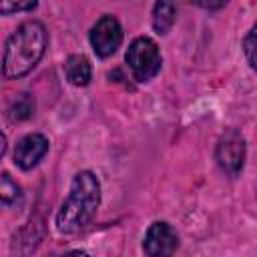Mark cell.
Masks as SVG:
<instances>
[{"mask_svg":"<svg viewBox=\"0 0 257 257\" xmlns=\"http://www.w3.org/2000/svg\"><path fill=\"white\" fill-rule=\"evenodd\" d=\"M215 157L219 167L229 177H237L245 165V139L241 137V133L235 128L223 133L217 143Z\"/></svg>","mask_w":257,"mask_h":257,"instance_id":"277c9868","label":"cell"},{"mask_svg":"<svg viewBox=\"0 0 257 257\" xmlns=\"http://www.w3.org/2000/svg\"><path fill=\"white\" fill-rule=\"evenodd\" d=\"M48 153V139L44 135H26L24 139H20L16 143L14 149V161L20 169L28 171L32 167L38 165V161Z\"/></svg>","mask_w":257,"mask_h":257,"instance_id":"52a82bcc","label":"cell"},{"mask_svg":"<svg viewBox=\"0 0 257 257\" xmlns=\"http://www.w3.org/2000/svg\"><path fill=\"white\" fill-rule=\"evenodd\" d=\"M32 112H34V98L30 94H18L8 108V118L12 122H18V120L28 118Z\"/></svg>","mask_w":257,"mask_h":257,"instance_id":"30bf717a","label":"cell"},{"mask_svg":"<svg viewBox=\"0 0 257 257\" xmlns=\"http://www.w3.org/2000/svg\"><path fill=\"white\" fill-rule=\"evenodd\" d=\"M48 44V34L42 22L26 20L22 22L6 40L4 46V76L6 78H20L30 72L38 60L42 58Z\"/></svg>","mask_w":257,"mask_h":257,"instance_id":"6da1fadb","label":"cell"},{"mask_svg":"<svg viewBox=\"0 0 257 257\" xmlns=\"http://www.w3.org/2000/svg\"><path fill=\"white\" fill-rule=\"evenodd\" d=\"M179 247V237L165 221H157L147 229L143 249L147 257H173Z\"/></svg>","mask_w":257,"mask_h":257,"instance_id":"8992f818","label":"cell"},{"mask_svg":"<svg viewBox=\"0 0 257 257\" xmlns=\"http://www.w3.org/2000/svg\"><path fill=\"white\" fill-rule=\"evenodd\" d=\"M64 74L70 84L74 86H86L92 76L90 60L84 54H70L64 62Z\"/></svg>","mask_w":257,"mask_h":257,"instance_id":"ba28073f","label":"cell"},{"mask_svg":"<svg viewBox=\"0 0 257 257\" xmlns=\"http://www.w3.org/2000/svg\"><path fill=\"white\" fill-rule=\"evenodd\" d=\"M0 197L6 207H18L22 203V191L20 187L10 179L8 173H2V185H0Z\"/></svg>","mask_w":257,"mask_h":257,"instance_id":"8fae6325","label":"cell"},{"mask_svg":"<svg viewBox=\"0 0 257 257\" xmlns=\"http://www.w3.org/2000/svg\"><path fill=\"white\" fill-rule=\"evenodd\" d=\"M124 60L128 64V68L133 70V76L139 82H147L153 76H157V72L161 70V52L159 46L153 38L149 36H141L137 40L131 42Z\"/></svg>","mask_w":257,"mask_h":257,"instance_id":"3957f363","label":"cell"},{"mask_svg":"<svg viewBox=\"0 0 257 257\" xmlns=\"http://www.w3.org/2000/svg\"><path fill=\"white\" fill-rule=\"evenodd\" d=\"M36 8V2H2L0 4V12L2 14H12V12H22V10H32Z\"/></svg>","mask_w":257,"mask_h":257,"instance_id":"4fadbf2b","label":"cell"},{"mask_svg":"<svg viewBox=\"0 0 257 257\" xmlns=\"http://www.w3.org/2000/svg\"><path fill=\"white\" fill-rule=\"evenodd\" d=\"M120 42H122L120 22L110 14H104L102 18H98L96 24L90 28V44L100 58L114 54Z\"/></svg>","mask_w":257,"mask_h":257,"instance_id":"5b68a950","label":"cell"},{"mask_svg":"<svg viewBox=\"0 0 257 257\" xmlns=\"http://www.w3.org/2000/svg\"><path fill=\"white\" fill-rule=\"evenodd\" d=\"M100 205V185L98 179L90 171H80L74 175L70 193L60 205V211L56 215V229L64 235H72L86 227L96 209Z\"/></svg>","mask_w":257,"mask_h":257,"instance_id":"7a4b0ae2","label":"cell"},{"mask_svg":"<svg viewBox=\"0 0 257 257\" xmlns=\"http://www.w3.org/2000/svg\"><path fill=\"white\" fill-rule=\"evenodd\" d=\"M177 18V6L173 2H157L153 8V26L159 34H167Z\"/></svg>","mask_w":257,"mask_h":257,"instance_id":"9c48e42d","label":"cell"},{"mask_svg":"<svg viewBox=\"0 0 257 257\" xmlns=\"http://www.w3.org/2000/svg\"><path fill=\"white\" fill-rule=\"evenodd\" d=\"M243 50H245V56L251 64L253 70H257V22L253 24V28L247 32L245 40H243Z\"/></svg>","mask_w":257,"mask_h":257,"instance_id":"7c38bea8","label":"cell"},{"mask_svg":"<svg viewBox=\"0 0 257 257\" xmlns=\"http://www.w3.org/2000/svg\"><path fill=\"white\" fill-rule=\"evenodd\" d=\"M62 257H88V255H86V253H82V251H72V253L62 255Z\"/></svg>","mask_w":257,"mask_h":257,"instance_id":"5bb4252c","label":"cell"}]
</instances>
